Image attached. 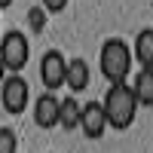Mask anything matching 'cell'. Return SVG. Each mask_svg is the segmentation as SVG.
<instances>
[{"mask_svg":"<svg viewBox=\"0 0 153 153\" xmlns=\"http://www.w3.org/2000/svg\"><path fill=\"white\" fill-rule=\"evenodd\" d=\"M28 101H31L28 80H25L22 74H9L3 80V86H0V104H3V110L6 113H25Z\"/></svg>","mask_w":153,"mask_h":153,"instance_id":"obj_4","label":"cell"},{"mask_svg":"<svg viewBox=\"0 0 153 153\" xmlns=\"http://www.w3.org/2000/svg\"><path fill=\"white\" fill-rule=\"evenodd\" d=\"M0 153H19V135L9 126L0 129Z\"/></svg>","mask_w":153,"mask_h":153,"instance_id":"obj_12","label":"cell"},{"mask_svg":"<svg viewBox=\"0 0 153 153\" xmlns=\"http://www.w3.org/2000/svg\"><path fill=\"white\" fill-rule=\"evenodd\" d=\"M80 113H83V104H80L74 95L61 98V107H58V126H61V129H68V132L80 129Z\"/></svg>","mask_w":153,"mask_h":153,"instance_id":"obj_11","label":"cell"},{"mask_svg":"<svg viewBox=\"0 0 153 153\" xmlns=\"http://www.w3.org/2000/svg\"><path fill=\"white\" fill-rule=\"evenodd\" d=\"M71 0H40V6L46 9V16H55V12H65Z\"/></svg>","mask_w":153,"mask_h":153,"instance_id":"obj_14","label":"cell"},{"mask_svg":"<svg viewBox=\"0 0 153 153\" xmlns=\"http://www.w3.org/2000/svg\"><path fill=\"white\" fill-rule=\"evenodd\" d=\"M58 107H61V98H55V92H43L34 101V123L40 129H55L58 126Z\"/></svg>","mask_w":153,"mask_h":153,"instance_id":"obj_7","label":"cell"},{"mask_svg":"<svg viewBox=\"0 0 153 153\" xmlns=\"http://www.w3.org/2000/svg\"><path fill=\"white\" fill-rule=\"evenodd\" d=\"M89 80H92V68H89L86 58H68V71H65V86L71 89V95L89 89Z\"/></svg>","mask_w":153,"mask_h":153,"instance_id":"obj_8","label":"cell"},{"mask_svg":"<svg viewBox=\"0 0 153 153\" xmlns=\"http://www.w3.org/2000/svg\"><path fill=\"white\" fill-rule=\"evenodd\" d=\"M132 55H135V61H138L144 71H153V28L138 31L135 46H132Z\"/></svg>","mask_w":153,"mask_h":153,"instance_id":"obj_9","label":"cell"},{"mask_svg":"<svg viewBox=\"0 0 153 153\" xmlns=\"http://www.w3.org/2000/svg\"><path fill=\"white\" fill-rule=\"evenodd\" d=\"M6 76H9V74H6V68L0 65V86H3V80H6Z\"/></svg>","mask_w":153,"mask_h":153,"instance_id":"obj_15","label":"cell"},{"mask_svg":"<svg viewBox=\"0 0 153 153\" xmlns=\"http://www.w3.org/2000/svg\"><path fill=\"white\" fill-rule=\"evenodd\" d=\"M46 19H49V16H46L43 6H31V9H28V28H31L34 34H40V31L46 28Z\"/></svg>","mask_w":153,"mask_h":153,"instance_id":"obj_13","label":"cell"},{"mask_svg":"<svg viewBox=\"0 0 153 153\" xmlns=\"http://www.w3.org/2000/svg\"><path fill=\"white\" fill-rule=\"evenodd\" d=\"M65 71H68V58L61 49H46L40 58V83L46 86V92L65 86Z\"/></svg>","mask_w":153,"mask_h":153,"instance_id":"obj_5","label":"cell"},{"mask_svg":"<svg viewBox=\"0 0 153 153\" xmlns=\"http://www.w3.org/2000/svg\"><path fill=\"white\" fill-rule=\"evenodd\" d=\"M132 92L138 107H153V71H138L135 74V83H132Z\"/></svg>","mask_w":153,"mask_h":153,"instance_id":"obj_10","label":"cell"},{"mask_svg":"<svg viewBox=\"0 0 153 153\" xmlns=\"http://www.w3.org/2000/svg\"><path fill=\"white\" fill-rule=\"evenodd\" d=\"M31 58V43L22 31H6L3 40H0V65L6 68V74H22L25 65Z\"/></svg>","mask_w":153,"mask_h":153,"instance_id":"obj_3","label":"cell"},{"mask_svg":"<svg viewBox=\"0 0 153 153\" xmlns=\"http://www.w3.org/2000/svg\"><path fill=\"white\" fill-rule=\"evenodd\" d=\"M135 65V55H132V46L120 40V37H107L101 43V52H98V71L101 76L113 86V83H126V76L132 74Z\"/></svg>","mask_w":153,"mask_h":153,"instance_id":"obj_2","label":"cell"},{"mask_svg":"<svg viewBox=\"0 0 153 153\" xmlns=\"http://www.w3.org/2000/svg\"><path fill=\"white\" fill-rule=\"evenodd\" d=\"M12 6V0H0V12H3V9H9Z\"/></svg>","mask_w":153,"mask_h":153,"instance_id":"obj_16","label":"cell"},{"mask_svg":"<svg viewBox=\"0 0 153 153\" xmlns=\"http://www.w3.org/2000/svg\"><path fill=\"white\" fill-rule=\"evenodd\" d=\"M80 129H83L86 138H92V141H98V138L107 132V117H104V107H101V101H89V104H83Z\"/></svg>","mask_w":153,"mask_h":153,"instance_id":"obj_6","label":"cell"},{"mask_svg":"<svg viewBox=\"0 0 153 153\" xmlns=\"http://www.w3.org/2000/svg\"><path fill=\"white\" fill-rule=\"evenodd\" d=\"M101 107H104V117H107V129H117V132H126L141 110L132 86H126V83H113L107 89L104 101H101Z\"/></svg>","mask_w":153,"mask_h":153,"instance_id":"obj_1","label":"cell"}]
</instances>
